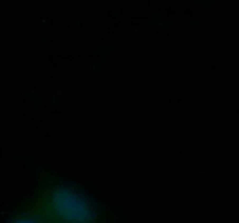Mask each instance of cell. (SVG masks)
Wrapping results in <instances>:
<instances>
[{
  "label": "cell",
  "instance_id": "cell-2",
  "mask_svg": "<svg viewBox=\"0 0 239 223\" xmlns=\"http://www.w3.org/2000/svg\"><path fill=\"white\" fill-rule=\"evenodd\" d=\"M15 223H33V222H29V221H19V222H15Z\"/></svg>",
  "mask_w": 239,
  "mask_h": 223
},
{
  "label": "cell",
  "instance_id": "cell-1",
  "mask_svg": "<svg viewBox=\"0 0 239 223\" xmlns=\"http://www.w3.org/2000/svg\"><path fill=\"white\" fill-rule=\"evenodd\" d=\"M44 211L50 223H93L95 211L83 196L70 190H56L47 197Z\"/></svg>",
  "mask_w": 239,
  "mask_h": 223
}]
</instances>
